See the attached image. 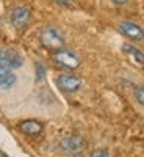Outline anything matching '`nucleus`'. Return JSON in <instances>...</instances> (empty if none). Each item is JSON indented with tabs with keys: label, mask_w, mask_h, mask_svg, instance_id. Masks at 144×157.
I'll return each mask as SVG.
<instances>
[{
	"label": "nucleus",
	"mask_w": 144,
	"mask_h": 157,
	"mask_svg": "<svg viewBox=\"0 0 144 157\" xmlns=\"http://www.w3.org/2000/svg\"><path fill=\"white\" fill-rule=\"evenodd\" d=\"M39 39H41V44L50 50H58V49L64 47V44H66L63 32L58 27H55V25H47V27H44L41 30Z\"/></svg>",
	"instance_id": "obj_1"
},
{
	"label": "nucleus",
	"mask_w": 144,
	"mask_h": 157,
	"mask_svg": "<svg viewBox=\"0 0 144 157\" xmlns=\"http://www.w3.org/2000/svg\"><path fill=\"white\" fill-rule=\"evenodd\" d=\"M133 99L144 107V85H136L133 88Z\"/></svg>",
	"instance_id": "obj_11"
},
{
	"label": "nucleus",
	"mask_w": 144,
	"mask_h": 157,
	"mask_svg": "<svg viewBox=\"0 0 144 157\" xmlns=\"http://www.w3.org/2000/svg\"><path fill=\"white\" fill-rule=\"evenodd\" d=\"M89 157H110V152L107 149H96L89 154Z\"/></svg>",
	"instance_id": "obj_12"
},
{
	"label": "nucleus",
	"mask_w": 144,
	"mask_h": 157,
	"mask_svg": "<svg viewBox=\"0 0 144 157\" xmlns=\"http://www.w3.org/2000/svg\"><path fill=\"white\" fill-rule=\"evenodd\" d=\"M57 86L63 91V93H77L82 88V78L74 74H61L55 80Z\"/></svg>",
	"instance_id": "obj_6"
},
{
	"label": "nucleus",
	"mask_w": 144,
	"mask_h": 157,
	"mask_svg": "<svg viewBox=\"0 0 144 157\" xmlns=\"http://www.w3.org/2000/svg\"><path fill=\"white\" fill-rule=\"evenodd\" d=\"M122 52H124L125 55H128L135 63H138V64H144V52L139 50L138 47H135L133 44L124 43V44H122Z\"/></svg>",
	"instance_id": "obj_10"
},
{
	"label": "nucleus",
	"mask_w": 144,
	"mask_h": 157,
	"mask_svg": "<svg viewBox=\"0 0 144 157\" xmlns=\"http://www.w3.org/2000/svg\"><path fill=\"white\" fill-rule=\"evenodd\" d=\"M117 29H119V32L125 38H128L130 41H142V39H144V30L139 27L138 24H135L132 21H122V22H119Z\"/></svg>",
	"instance_id": "obj_7"
},
{
	"label": "nucleus",
	"mask_w": 144,
	"mask_h": 157,
	"mask_svg": "<svg viewBox=\"0 0 144 157\" xmlns=\"http://www.w3.org/2000/svg\"><path fill=\"white\" fill-rule=\"evenodd\" d=\"M30 17H31L30 8L28 6H24V5H19L16 8H13L11 14H9V22H11V25L16 30H22V29H25L28 25Z\"/></svg>",
	"instance_id": "obj_5"
},
{
	"label": "nucleus",
	"mask_w": 144,
	"mask_h": 157,
	"mask_svg": "<svg viewBox=\"0 0 144 157\" xmlns=\"http://www.w3.org/2000/svg\"><path fill=\"white\" fill-rule=\"evenodd\" d=\"M19 129L22 130L25 135L35 137V135H39V134L42 132L44 126L39 123V121H36V120H27V121H22L19 124Z\"/></svg>",
	"instance_id": "obj_9"
},
{
	"label": "nucleus",
	"mask_w": 144,
	"mask_h": 157,
	"mask_svg": "<svg viewBox=\"0 0 144 157\" xmlns=\"http://www.w3.org/2000/svg\"><path fill=\"white\" fill-rule=\"evenodd\" d=\"M17 82V77L16 74L13 72V69L0 64V88L2 90H9L16 85Z\"/></svg>",
	"instance_id": "obj_8"
},
{
	"label": "nucleus",
	"mask_w": 144,
	"mask_h": 157,
	"mask_svg": "<svg viewBox=\"0 0 144 157\" xmlns=\"http://www.w3.org/2000/svg\"><path fill=\"white\" fill-rule=\"evenodd\" d=\"M85 148H86V140L82 135L72 134V135L63 137L60 140V149L63 152H66V154L77 155V154H80Z\"/></svg>",
	"instance_id": "obj_3"
},
{
	"label": "nucleus",
	"mask_w": 144,
	"mask_h": 157,
	"mask_svg": "<svg viewBox=\"0 0 144 157\" xmlns=\"http://www.w3.org/2000/svg\"><path fill=\"white\" fill-rule=\"evenodd\" d=\"M111 2L114 5H125V3H128V0H111Z\"/></svg>",
	"instance_id": "obj_13"
},
{
	"label": "nucleus",
	"mask_w": 144,
	"mask_h": 157,
	"mask_svg": "<svg viewBox=\"0 0 144 157\" xmlns=\"http://www.w3.org/2000/svg\"><path fill=\"white\" fill-rule=\"evenodd\" d=\"M54 60H55V63L58 64V66H61L63 69H68V71L77 69L82 63L80 57H78L75 52H72L69 49H64V47L54 52Z\"/></svg>",
	"instance_id": "obj_2"
},
{
	"label": "nucleus",
	"mask_w": 144,
	"mask_h": 157,
	"mask_svg": "<svg viewBox=\"0 0 144 157\" xmlns=\"http://www.w3.org/2000/svg\"><path fill=\"white\" fill-rule=\"evenodd\" d=\"M74 157H82V155H78V154H77V155H74Z\"/></svg>",
	"instance_id": "obj_14"
},
{
	"label": "nucleus",
	"mask_w": 144,
	"mask_h": 157,
	"mask_svg": "<svg viewBox=\"0 0 144 157\" xmlns=\"http://www.w3.org/2000/svg\"><path fill=\"white\" fill-rule=\"evenodd\" d=\"M0 64L9 68V69H19L24 66V57L16 49L11 47H2L0 49Z\"/></svg>",
	"instance_id": "obj_4"
}]
</instances>
